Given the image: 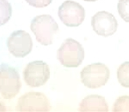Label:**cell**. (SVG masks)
<instances>
[{
  "label": "cell",
  "mask_w": 129,
  "mask_h": 112,
  "mask_svg": "<svg viewBox=\"0 0 129 112\" xmlns=\"http://www.w3.org/2000/svg\"><path fill=\"white\" fill-rule=\"evenodd\" d=\"M30 28L35 34L36 40L42 45L53 44L55 34L59 30L57 22L49 15L35 17L31 22Z\"/></svg>",
  "instance_id": "obj_1"
},
{
  "label": "cell",
  "mask_w": 129,
  "mask_h": 112,
  "mask_svg": "<svg viewBox=\"0 0 129 112\" xmlns=\"http://www.w3.org/2000/svg\"><path fill=\"white\" fill-rule=\"evenodd\" d=\"M118 81L122 86L129 88V62L122 63L117 71Z\"/></svg>",
  "instance_id": "obj_12"
},
{
  "label": "cell",
  "mask_w": 129,
  "mask_h": 112,
  "mask_svg": "<svg viewBox=\"0 0 129 112\" xmlns=\"http://www.w3.org/2000/svg\"><path fill=\"white\" fill-rule=\"evenodd\" d=\"M7 47L14 57H24L32 51V39L30 35L23 30L15 31L7 39Z\"/></svg>",
  "instance_id": "obj_7"
},
{
  "label": "cell",
  "mask_w": 129,
  "mask_h": 112,
  "mask_svg": "<svg viewBox=\"0 0 129 112\" xmlns=\"http://www.w3.org/2000/svg\"><path fill=\"white\" fill-rule=\"evenodd\" d=\"M50 109L48 99L41 92H28L22 95L16 105L18 111H48Z\"/></svg>",
  "instance_id": "obj_8"
},
{
  "label": "cell",
  "mask_w": 129,
  "mask_h": 112,
  "mask_svg": "<svg viewBox=\"0 0 129 112\" xmlns=\"http://www.w3.org/2000/svg\"><path fill=\"white\" fill-rule=\"evenodd\" d=\"M50 77V69L43 61L31 62L23 70V79L26 84L32 87L45 85Z\"/></svg>",
  "instance_id": "obj_5"
},
{
  "label": "cell",
  "mask_w": 129,
  "mask_h": 112,
  "mask_svg": "<svg viewBox=\"0 0 129 112\" xmlns=\"http://www.w3.org/2000/svg\"><path fill=\"white\" fill-rule=\"evenodd\" d=\"M109 68L100 63L86 66L80 74L83 84L91 89H96L104 86L109 80Z\"/></svg>",
  "instance_id": "obj_4"
},
{
  "label": "cell",
  "mask_w": 129,
  "mask_h": 112,
  "mask_svg": "<svg viewBox=\"0 0 129 112\" xmlns=\"http://www.w3.org/2000/svg\"><path fill=\"white\" fill-rule=\"evenodd\" d=\"M79 109L80 111H108L109 107L103 97L89 95L83 99Z\"/></svg>",
  "instance_id": "obj_10"
},
{
  "label": "cell",
  "mask_w": 129,
  "mask_h": 112,
  "mask_svg": "<svg viewBox=\"0 0 129 112\" xmlns=\"http://www.w3.org/2000/svg\"><path fill=\"white\" fill-rule=\"evenodd\" d=\"M12 15L11 5L7 0H0V26L7 23Z\"/></svg>",
  "instance_id": "obj_11"
},
{
  "label": "cell",
  "mask_w": 129,
  "mask_h": 112,
  "mask_svg": "<svg viewBox=\"0 0 129 112\" xmlns=\"http://www.w3.org/2000/svg\"><path fill=\"white\" fill-rule=\"evenodd\" d=\"M53 0H26L29 5L35 8H44L48 6Z\"/></svg>",
  "instance_id": "obj_15"
},
{
  "label": "cell",
  "mask_w": 129,
  "mask_h": 112,
  "mask_svg": "<svg viewBox=\"0 0 129 112\" xmlns=\"http://www.w3.org/2000/svg\"><path fill=\"white\" fill-rule=\"evenodd\" d=\"M84 1H89V2H95L96 0H84Z\"/></svg>",
  "instance_id": "obj_17"
},
{
  "label": "cell",
  "mask_w": 129,
  "mask_h": 112,
  "mask_svg": "<svg viewBox=\"0 0 129 112\" xmlns=\"http://www.w3.org/2000/svg\"><path fill=\"white\" fill-rule=\"evenodd\" d=\"M57 58L64 67L77 68L84 58V48L77 40L67 39L58 50Z\"/></svg>",
  "instance_id": "obj_2"
},
{
  "label": "cell",
  "mask_w": 129,
  "mask_h": 112,
  "mask_svg": "<svg viewBox=\"0 0 129 112\" xmlns=\"http://www.w3.org/2000/svg\"><path fill=\"white\" fill-rule=\"evenodd\" d=\"M91 26L96 34L108 37L115 34L118 22L111 13L99 11L93 16L91 19Z\"/></svg>",
  "instance_id": "obj_9"
},
{
  "label": "cell",
  "mask_w": 129,
  "mask_h": 112,
  "mask_svg": "<svg viewBox=\"0 0 129 112\" xmlns=\"http://www.w3.org/2000/svg\"><path fill=\"white\" fill-rule=\"evenodd\" d=\"M58 15L66 26L76 28L84 22L85 11L84 7L78 3L68 0L59 6Z\"/></svg>",
  "instance_id": "obj_6"
},
{
  "label": "cell",
  "mask_w": 129,
  "mask_h": 112,
  "mask_svg": "<svg viewBox=\"0 0 129 112\" xmlns=\"http://www.w3.org/2000/svg\"><path fill=\"white\" fill-rule=\"evenodd\" d=\"M0 111H6V107L0 102Z\"/></svg>",
  "instance_id": "obj_16"
},
{
  "label": "cell",
  "mask_w": 129,
  "mask_h": 112,
  "mask_svg": "<svg viewBox=\"0 0 129 112\" xmlns=\"http://www.w3.org/2000/svg\"><path fill=\"white\" fill-rule=\"evenodd\" d=\"M117 9L120 17L125 22H129V0H120Z\"/></svg>",
  "instance_id": "obj_13"
},
{
  "label": "cell",
  "mask_w": 129,
  "mask_h": 112,
  "mask_svg": "<svg viewBox=\"0 0 129 112\" xmlns=\"http://www.w3.org/2000/svg\"><path fill=\"white\" fill-rule=\"evenodd\" d=\"M114 111H129V96L118 97L114 104Z\"/></svg>",
  "instance_id": "obj_14"
},
{
  "label": "cell",
  "mask_w": 129,
  "mask_h": 112,
  "mask_svg": "<svg viewBox=\"0 0 129 112\" xmlns=\"http://www.w3.org/2000/svg\"><path fill=\"white\" fill-rule=\"evenodd\" d=\"M21 89L20 77L17 71L8 64L0 66V95L5 99H11Z\"/></svg>",
  "instance_id": "obj_3"
}]
</instances>
